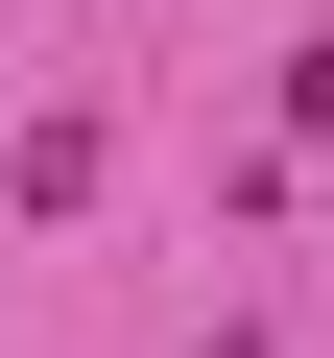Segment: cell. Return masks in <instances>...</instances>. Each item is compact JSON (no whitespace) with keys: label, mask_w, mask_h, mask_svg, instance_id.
<instances>
[]
</instances>
